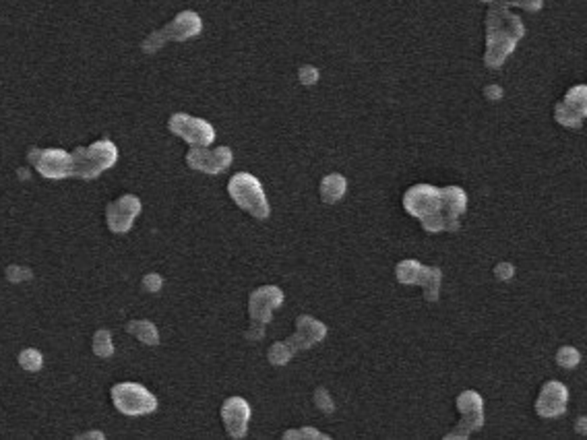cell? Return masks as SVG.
Returning <instances> with one entry per match:
<instances>
[{
  "label": "cell",
  "instance_id": "cell-1",
  "mask_svg": "<svg viewBox=\"0 0 587 440\" xmlns=\"http://www.w3.org/2000/svg\"><path fill=\"white\" fill-rule=\"evenodd\" d=\"M404 207L409 215L422 221L430 234L447 232V220L443 211V190L430 184H416L404 194Z\"/></svg>",
  "mask_w": 587,
  "mask_h": 440
},
{
  "label": "cell",
  "instance_id": "cell-2",
  "mask_svg": "<svg viewBox=\"0 0 587 440\" xmlns=\"http://www.w3.org/2000/svg\"><path fill=\"white\" fill-rule=\"evenodd\" d=\"M523 36V25L517 17L490 10L488 15V50H486V64L500 66L507 54L513 52L515 42Z\"/></svg>",
  "mask_w": 587,
  "mask_h": 440
},
{
  "label": "cell",
  "instance_id": "cell-3",
  "mask_svg": "<svg viewBox=\"0 0 587 440\" xmlns=\"http://www.w3.org/2000/svg\"><path fill=\"white\" fill-rule=\"evenodd\" d=\"M73 178L93 180L118 162V147L110 139H99L90 147H77L73 153Z\"/></svg>",
  "mask_w": 587,
  "mask_h": 440
},
{
  "label": "cell",
  "instance_id": "cell-4",
  "mask_svg": "<svg viewBox=\"0 0 587 440\" xmlns=\"http://www.w3.org/2000/svg\"><path fill=\"white\" fill-rule=\"evenodd\" d=\"M227 192L234 199V203L238 207H242L244 211H248L253 218L265 220L269 215V203H267L265 190H263L261 182L253 174H246V172L234 174L227 182Z\"/></svg>",
  "mask_w": 587,
  "mask_h": 440
},
{
  "label": "cell",
  "instance_id": "cell-5",
  "mask_svg": "<svg viewBox=\"0 0 587 440\" xmlns=\"http://www.w3.org/2000/svg\"><path fill=\"white\" fill-rule=\"evenodd\" d=\"M203 29V21L197 13L192 10H184L181 15H176L164 29L160 31H153L145 42H143V52L147 54H153L157 52L162 45L166 42H184V40H190L195 36H199Z\"/></svg>",
  "mask_w": 587,
  "mask_h": 440
},
{
  "label": "cell",
  "instance_id": "cell-6",
  "mask_svg": "<svg viewBox=\"0 0 587 440\" xmlns=\"http://www.w3.org/2000/svg\"><path fill=\"white\" fill-rule=\"evenodd\" d=\"M114 407L125 416H147L157 409V397L139 383H118L110 391Z\"/></svg>",
  "mask_w": 587,
  "mask_h": 440
},
{
  "label": "cell",
  "instance_id": "cell-7",
  "mask_svg": "<svg viewBox=\"0 0 587 440\" xmlns=\"http://www.w3.org/2000/svg\"><path fill=\"white\" fill-rule=\"evenodd\" d=\"M29 166L45 180H66L73 178V155L64 149H40L29 147Z\"/></svg>",
  "mask_w": 587,
  "mask_h": 440
},
{
  "label": "cell",
  "instance_id": "cell-8",
  "mask_svg": "<svg viewBox=\"0 0 587 440\" xmlns=\"http://www.w3.org/2000/svg\"><path fill=\"white\" fill-rule=\"evenodd\" d=\"M168 129L172 134H176V136L184 139L186 143H190L192 147H209L215 139V129L207 120L184 114V112L170 116Z\"/></svg>",
  "mask_w": 587,
  "mask_h": 440
},
{
  "label": "cell",
  "instance_id": "cell-9",
  "mask_svg": "<svg viewBox=\"0 0 587 440\" xmlns=\"http://www.w3.org/2000/svg\"><path fill=\"white\" fill-rule=\"evenodd\" d=\"M457 409L461 413V422L455 432L447 434V439H467L469 432L480 430L484 424V401L476 391H463L457 397Z\"/></svg>",
  "mask_w": 587,
  "mask_h": 440
},
{
  "label": "cell",
  "instance_id": "cell-10",
  "mask_svg": "<svg viewBox=\"0 0 587 440\" xmlns=\"http://www.w3.org/2000/svg\"><path fill=\"white\" fill-rule=\"evenodd\" d=\"M141 199L135 194H122L106 207V223L114 234H127L141 213Z\"/></svg>",
  "mask_w": 587,
  "mask_h": 440
},
{
  "label": "cell",
  "instance_id": "cell-11",
  "mask_svg": "<svg viewBox=\"0 0 587 440\" xmlns=\"http://www.w3.org/2000/svg\"><path fill=\"white\" fill-rule=\"evenodd\" d=\"M186 164L188 168L205 174H220L232 164V151L227 147H218V149L192 147L186 153Z\"/></svg>",
  "mask_w": 587,
  "mask_h": 440
},
{
  "label": "cell",
  "instance_id": "cell-12",
  "mask_svg": "<svg viewBox=\"0 0 587 440\" xmlns=\"http://www.w3.org/2000/svg\"><path fill=\"white\" fill-rule=\"evenodd\" d=\"M281 302H283V292L275 285H263V288L255 290L250 294V302H248L253 325L265 327L271 320L273 308L281 306Z\"/></svg>",
  "mask_w": 587,
  "mask_h": 440
},
{
  "label": "cell",
  "instance_id": "cell-13",
  "mask_svg": "<svg viewBox=\"0 0 587 440\" xmlns=\"http://www.w3.org/2000/svg\"><path fill=\"white\" fill-rule=\"evenodd\" d=\"M222 420L232 439H244L250 420V405L242 397H227L222 405Z\"/></svg>",
  "mask_w": 587,
  "mask_h": 440
},
{
  "label": "cell",
  "instance_id": "cell-14",
  "mask_svg": "<svg viewBox=\"0 0 587 440\" xmlns=\"http://www.w3.org/2000/svg\"><path fill=\"white\" fill-rule=\"evenodd\" d=\"M569 403V391L563 383L550 381L546 383L540 391V397L536 401V411L542 418H558L565 413Z\"/></svg>",
  "mask_w": 587,
  "mask_h": 440
},
{
  "label": "cell",
  "instance_id": "cell-15",
  "mask_svg": "<svg viewBox=\"0 0 587 440\" xmlns=\"http://www.w3.org/2000/svg\"><path fill=\"white\" fill-rule=\"evenodd\" d=\"M327 335V327L311 316H298L296 320V333L288 339V343L294 350H309L315 343L323 341Z\"/></svg>",
  "mask_w": 587,
  "mask_h": 440
},
{
  "label": "cell",
  "instance_id": "cell-16",
  "mask_svg": "<svg viewBox=\"0 0 587 440\" xmlns=\"http://www.w3.org/2000/svg\"><path fill=\"white\" fill-rule=\"evenodd\" d=\"M127 331L133 337H136L141 343H145V346H151V348L160 346V331H157V327L151 320H143V318L141 320H131L127 325Z\"/></svg>",
  "mask_w": 587,
  "mask_h": 440
},
{
  "label": "cell",
  "instance_id": "cell-17",
  "mask_svg": "<svg viewBox=\"0 0 587 440\" xmlns=\"http://www.w3.org/2000/svg\"><path fill=\"white\" fill-rule=\"evenodd\" d=\"M441 269L439 267H424L418 285H422L424 290V298L428 302H437L439 300V290H441Z\"/></svg>",
  "mask_w": 587,
  "mask_h": 440
},
{
  "label": "cell",
  "instance_id": "cell-18",
  "mask_svg": "<svg viewBox=\"0 0 587 440\" xmlns=\"http://www.w3.org/2000/svg\"><path fill=\"white\" fill-rule=\"evenodd\" d=\"M346 192V178L339 174H331V176L323 178L320 182V197L325 203H337Z\"/></svg>",
  "mask_w": 587,
  "mask_h": 440
},
{
  "label": "cell",
  "instance_id": "cell-19",
  "mask_svg": "<svg viewBox=\"0 0 587 440\" xmlns=\"http://www.w3.org/2000/svg\"><path fill=\"white\" fill-rule=\"evenodd\" d=\"M422 269H424V264H420L418 261H402V263L397 264V269H395V275H397L399 283L418 285Z\"/></svg>",
  "mask_w": 587,
  "mask_h": 440
},
{
  "label": "cell",
  "instance_id": "cell-20",
  "mask_svg": "<svg viewBox=\"0 0 587 440\" xmlns=\"http://www.w3.org/2000/svg\"><path fill=\"white\" fill-rule=\"evenodd\" d=\"M565 106L571 108L579 118L587 116V87H573L565 97Z\"/></svg>",
  "mask_w": 587,
  "mask_h": 440
},
{
  "label": "cell",
  "instance_id": "cell-21",
  "mask_svg": "<svg viewBox=\"0 0 587 440\" xmlns=\"http://www.w3.org/2000/svg\"><path fill=\"white\" fill-rule=\"evenodd\" d=\"M93 353L97 357H110L114 353V343H112V335L108 329H99L93 335Z\"/></svg>",
  "mask_w": 587,
  "mask_h": 440
},
{
  "label": "cell",
  "instance_id": "cell-22",
  "mask_svg": "<svg viewBox=\"0 0 587 440\" xmlns=\"http://www.w3.org/2000/svg\"><path fill=\"white\" fill-rule=\"evenodd\" d=\"M17 360H19V366H21L23 370H27V372H38V370H42V366H44L42 353L38 352V350H34V348L23 350V352L19 353Z\"/></svg>",
  "mask_w": 587,
  "mask_h": 440
},
{
  "label": "cell",
  "instance_id": "cell-23",
  "mask_svg": "<svg viewBox=\"0 0 587 440\" xmlns=\"http://www.w3.org/2000/svg\"><path fill=\"white\" fill-rule=\"evenodd\" d=\"M294 352H296V350H294L288 341H279V343H273L271 348H269L267 357H269V362L275 364V366H283V364H288V360L294 355Z\"/></svg>",
  "mask_w": 587,
  "mask_h": 440
},
{
  "label": "cell",
  "instance_id": "cell-24",
  "mask_svg": "<svg viewBox=\"0 0 587 440\" xmlns=\"http://www.w3.org/2000/svg\"><path fill=\"white\" fill-rule=\"evenodd\" d=\"M4 275L10 283H25V281H31L34 271L29 267H23V264H8Z\"/></svg>",
  "mask_w": 587,
  "mask_h": 440
},
{
  "label": "cell",
  "instance_id": "cell-25",
  "mask_svg": "<svg viewBox=\"0 0 587 440\" xmlns=\"http://www.w3.org/2000/svg\"><path fill=\"white\" fill-rule=\"evenodd\" d=\"M579 360H581V355H579V352L575 350V348H569V346H565V348H560L558 350V353H556V364L560 366V368H575L577 364H579Z\"/></svg>",
  "mask_w": 587,
  "mask_h": 440
},
{
  "label": "cell",
  "instance_id": "cell-26",
  "mask_svg": "<svg viewBox=\"0 0 587 440\" xmlns=\"http://www.w3.org/2000/svg\"><path fill=\"white\" fill-rule=\"evenodd\" d=\"M162 285H164V279L157 273H149V275L143 277V290L149 292V294H157L162 290Z\"/></svg>",
  "mask_w": 587,
  "mask_h": 440
},
{
  "label": "cell",
  "instance_id": "cell-27",
  "mask_svg": "<svg viewBox=\"0 0 587 440\" xmlns=\"http://www.w3.org/2000/svg\"><path fill=\"white\" fill-rule=\"evenodd\" d=\"M315 403L318 409H323V411H327V413H331L333 409H335V405H333V401H331V397H329V393L325 391V389H316L315 391Z\"/></svg>",
  "mask_w": 587,
  "mask_h": 440
},
{
  "label": "cell",
  "instance_id": "cell-28",
  "mask_svg": "<svg viewBox=\"0 0 587 440\" xmlns=\"http://www.w3.org/2000/svg\"><path fill=\"white\" fill-rule=\"evenodd\" d=\"M283 439H327V437L316 432L315 428H300V430H294V432H285Z\"/></svg>",
  "mask_w": 587,
  "mask_h": 440
},
{
  "label": "cell",
  "instance_id": "cell-29",
  "mask_svg": "<svg viewBox=\"0 0 587 440\" xmlns=\"http://www.w3.org/2000/svg\"><path fill=\"white\" fill-rule=\"evenodd\" d=\"M316 79H318V71L316 69H313V66H302L300 69V81L304 85H313V83H316Z\"/></svg>",
  "mask_w": 587,
  "mask_h": 440
},
{
  "label": "cell",
  "instance_id": "cell-30",
  "mask_svg": "<svg viewBox=\"0 0 587 440\" xmlns=\"http://www.w3.org/2000/svg\"><path fill=\"white\" fill-rule=\"evenodd\" d=\"M513 273H515V269H513V264H509V263H500V264H497V269H495V275H497L498 279H502V281L511 279V277H513Z\"/></svg>",
  "mask_w": 587,
  "mask_h": 440
},
{
  "label": "cell",
  "instance_id": "cell-31",
  "mask_svg": "<svg viewBox=\"0 0 587 440\" xmlns=\"http://www.w3.org/2000/svg\"><path fill=\"white\" fill-rule=\"evenodd\" d=\"M575 430H577V434H587V418H579L575 422Z\"/></svg>",
  "mask_w": 587,
  "mask_h": 440
},
{
  "label": "cell",
  "instance_id": "cell-32",
  "mask_svg": "<svg viewBox=\"0 0 587 440\" xmlns=\"http://www.w3.org/2000/svg\"><path fill=\"white\" fill-rule=\"evenodd\" d=\"M79 439H104L101 432H87V434H81Z\"/></svg>",
  "mask_w": 587,
  "mask_h": 440
},
{
  "label": "cell",
  "instance_id": "cell-33",
  "mask_svg": "<svg viewBox=\"0 0 587 440\" xmlns=\"http://www.w3.org/2000/svg\"><path fill=\"white\" fill-rule=\"evenodd\" d=\"M484 2H488V0H484Z\"/></svg>",
  "mask_w": 587,
  "mask_h": 440
}]
</instances>
